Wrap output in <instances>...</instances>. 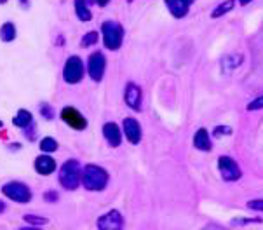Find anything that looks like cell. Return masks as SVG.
<instances>
[{
    "instance_id": "20",
    "label": "cell",
    "mask_w": 263,
    "mask_h": 230,
    "mask_svg": "<svg viewBox=\"0 0 263 230\" xmlns=\"http://www.w3.org/2000/svg\"><path fill=\"white\" fill-rule=\"evenodd\" d=\"M233 7H235V0H225V2H222V4H220L218 7H216L215 11L211 12V18L213 19L222 18V16H225L226 12L232 11Z\"/></svg>"
},
{
    "instance_id": "37",
    "label": "cell",
    "mask_w": 263,
    "mask_h": 230,
    "mask_svg": "<svg viewBox=\"0 0 263 230\" xmlns=\"http://www.w3.org/2000/svg\"><path fill=\"white\" fill-rule=\"evenodd\" d=\"M2 126H4V122H2V120H0V129H2Z\"/></svg>"
},
{
    "instance_id": "2",
    "label": "cell",
    "mask_w": 263,
    "mask_h": 230,
    "mask_svg": "<svg viewBox=\"0 0 263 230\" xmlns=\"http://www.w3.org/2000/svg\"><path fill=\"white\" fill-rule=\"evenodd\" d=\"M60 185L67 190H77L82 182V166L77 159H70L60 167Z\"/></svg>"
},
{
    "instance_id": "35",
    "label": "cell",
    "mask_w": 263,
    "mask_h": 230,
    "mask_svg": "<svg viewBox=\"0 0 263 230\" xmlns=\"http://www.w3.org/2000/svg\"><path fill=\"white\" fill-rule=\"evenodd\" d=\"M249 2H253V0H239V4L241 5H248Z\"/></svg>"
},
{
    "instance_id": "23",
    "label": "cell",
    "mask_w": 263,
    "mask_h": 230,
    "mask_svg": "<svg viewBox=\"0 0 263 230\" xmlns=\"http://www.w3.org/2000/svg\"><path fill=\"white\" fill-rule=\"evenodd\" d=\"M98 38H100V34L98 32H87V34L84 35V38L80 40V45L82 47H91V45H94L98 42Z\"/></svg>"
},
{
    "instance_id": "13",
    "label": "cell",
    "mask_w": 263,
    "mask_h": 230,
    "mask_svg": "<svg viewBox=\"0 0 263 230\" xmlns=\"http://www.w3.org/2000/svg\"><path fill=\"white\" fill-rule=\"evenodd\" d=\"M103 136L105 140H107V143L110 147H113V149H117V147L122 143V131H120V127L117 126L115 122H107L103 126Z\"/></svg>"
},
{
    "instance_id": "30",
    "label": "cell",
    "mask_w": 263,
    "mask_h": 230,
    "mask_svg": "<svg viewBox=\"0 0 263 230\" xmlns=\"http://www.w3.org/2000/svg\"><path fill=\"white\" fill-rule=\"evenodd\" d=\"M263 108V94L262 96H258L256 100H253L251 103L248 105V110L249 112H253V110H262Z\"/></svg>"
},
{
    "instance_id": "10",
    "label": "cell",
    "mask_w": 263,
    "mask_h": 230,
    "mask_svg": "<svg viewBox=\"0 0 263 230\" xmlns=\"http://www.w3.org/2000/svg\"><path fill=\"white\" fill-rule=\"evenodd\" d=\"M96 227L100 230H120L124 227L122 213L117 211V209H112V211L105 213L103 216L98 218Z\"/></svg>"
},
{
    "instance_id": "21",
    "label": "cell",
    "mask_w": 263,
    "mask_h": 230,
    "mask_svg": "<svg viewBox=\"0 0 263 230\" xmlns=\"http://www.w3.org/2000/svg\"><path fill=\"white\" fill-rule=\"evenodd\" d=\"M40 150L44 153H52V152H56V150L60 149V145H58V141L54 140V138H51V136H45V138H42L40 140Z\"/></svg>"
},
{
    "instance_id": "18",
    "label": "cell",
    "mask_w": 263,
    "mask_h": 230,
    "mask_svg": "<svg viewBox=\"0 0 263 230\" xmlns=\"http://www.w3.org/2000/svg\"><path fill=\"white\" fill-rule=\"evenodd\" d=\"M18 35V30H16V25L11 21L4 23L0 26V40L2 42H12Z\"/></svg>"
},
{
    "instance_id": "34",
    "label": "cell",
    "mask_w": 263,
    "mask_h": 230,
    "mask_svg": "<svg viewBox=\"0 0 263 230\" xmlns=\"http://www.w3.org/2000/svg\"><path fill=\"white\" fill-rule=\"evenodd\" d=\"M19 4H21L23 5V7H28V5H30V2H28V0H19Z\"/></svg>"
},
{
    "instance_id": "16",
    "label": "cell",
    "mask_w": 263,
    "mask_h": 230,
    "mask_svg": "<svg viewBox=\"0 0 263 230\" xmlns=\"http://www.w3.org/2000/svg\"><path fill=\"white\" fill-rule=\"evenodd\" d=\"M32 122H34V115H32V112L25 110V108L18 110V114H16L14 119H12V124H14L16 127H19V129H25V127H28Z\"/></svg>"
},
{
    "instance_id": "25",
    "label": "cell",
    "mask_w": 263,
    "mask_h": 230,
    "mask_svg": "<svg viewBox=\"0 0 263 230\" xmlns=\"http://www.w3.org/2000/svg\"><path fill=\"white\" fill-rule=\"evenodd\" d=\"M249 223H262V220L260 218H233L232 222H230V225L242 227V225H249Z\"/></svg>"
},
{
    "instance_id": "22",
    "label": "cell",
    "mask_w": 263,
    "mask_h": 230,
    "mask_svg": "<svg viewBox=\"0 0 263 230\" xmlns=\"http://www.w3.org/2000/svg\"><path fill=\"white\" fill-rule=\"evenodd\" d=\"M23 222L32 227H44L49 223V220L44 218V216H37V215H23Z\"/></svg>"
},
{
    "instance_id": "5",
    "label": "cell",
    "mask_w": 263,
    "mask_h": 230,
    "mask_svg": "<svg viewBox=\"0 0 263 230\" xmlns=\"http://www.w3.org/2000/svg\"><path fill=\"white\" fill-rule=\"evenodd\" d=\"M84 61L78 56H70L63 67V80L67 84H78L84 78Z\"/></svg>"
},
{
    "instance_id": "14",
    "label": "cell",
    "mask_w": 263,
    "mask_h": 230,
    "mask_svg": "<svg viewBox=\"0 0 263 230\" xmlns=\"http://www.w3.org/2000/svg\"><path fill=\"white\" fill-rule=\"evenodd\" d=\"M34 167H35V171H37L38 175H42V176H49V175H52V173H54V171H56L58 164H56V160L52 159L51 155L44 153V155H38L37 159H35Z\"/></svg>"
},
{
    "instance_id": "32",
    "label": "cell",
    "mask_w": 263,
    "mask_h": 230,
    "mask_svg": "<svg viewBox=\"0 0 263 230\" xmlns=\"http://www.w3.org/2000/svg\"><path fill=\"white\" fill-rule=\"evenodd\" d=\"M21 149V145L19 143H12V145H9V150H12V152H16V150Z\"/></svg>"
},
{
    "instance_id": "36",
    "label": "cell",
    "mask_w": 263,
    "mask_h": 230,
    "mask_svg": "<svg viewBox=\"0 0 263 230\" xmlns=\"http://www.w3.org/2000/svg\"><path fill=\"white\" fill-rule=\"evenodd\" d=\"M5 2H7V0H0V4H5Z\"/></svg>"
},
{
    "instance_id": "3",
    "label": "cell",
    "mask_w": 263,
    "mask_h": 230,
    "mask_svg": "<svg viewBox=\"0 0 263 230\" xmlns=\"http://www.w3.org/2000/svg\"><path fill=\"white\" fill-rule=\"evenodd\" d=\"M101 35H103L105 47L110 49V51H119L124 42V28L120 23L113 21V19L103 21V25H101Z\"/></svg>"
},
{
    "instance_id": "9",
    "label": "cell",
    "mask_w": 263,
    "mask_h": 230,
    "mask_svg": "<svg viewBox=\"0 0 263 230\" xmlns=\"http://www.w3.org/2000/svg\"><path fill=\"white\" fill-rule=\"evenodd\" d=\"M124 101L126 105L134 112H141L143 107V93H141V87L134 82H127L126 89H124Z\"/></svg>"
},
{
    "instance_id": "24",
    "label": "cell",
    "mask_w": 263,
    "mask_h": 230,
    "mask_svg": "<svg viewBox=\"0 0 263 230\" xmlns=\"http://www.w3.org/2000/svg\"><path fill=\"white\" fill-rule=\"evenodd\" d=\"M38 112H40V115L44 117L45 120H52V119H54V108H52V105L40 103V108H38Z\"/></svg>"
},
{
    "instance_id": "29",
    "label": "cell",
    "mask_w": 263,
    "mask_h": 230,
    "mask_svg": "<svg viewBox=\"0 0 263 230\" xmlns=\"http://www.w3.org/2000/svg\"><path fill=\"white\" fill-rule=\"evenodd\" d=\"M248 208L253 211H262L263 213V199H253L248 202Z\"/></svg>"
},
{
    "instance_id": "33",
    "label": "cell",
    "mask_w": 263,
    "mask_h": 230,
    "mask_svg": "<svg viewBox=\"0 0 263 230\" xmlns=\"http://www.w3.org/2000/svg\"><path fill=\"white\" fill-rule=\"evenodd\" d=\"M5 208H7V206H5V202H4V200H0V215H2V213H5Z\"/></svg>"
},
{
    "instance_id": "7",
    "label": "cell",
    "mask_w": 263,
    "mask_h": 230,
    "mask_svg": "<svg viewBox=\"0 0 263 230\" xmlns=\"http://www.w3.org/2000/svg\"><path fill=\"white\" fill-rule=\"evenodd\" d=\"M105 70H107V60H105V54L100 51L93 52L87 60V74L93 78L94 82H101L105 77Z\"/></svg>"
},
{
    "instance_id": "6",
    "label": "cell",
    "mask_w": 263,
    "mask_h": 230,
    "mask_svg": "<svg viewBox=\"0 0 263 230\" xmlns=\"http://www.w3.org/2000/svg\"><path fill=\"white\" fill-rule=\"evenodd\" d=\"M218 169L225 182H237L242 176V171L239 167V164L235 162V159H232L228 155L218 157Z\"/></svg>"
},
{
    "instance_id": "28",
    "label": "cell",
    "mask_w": 263,
    "mask_h": 230,
    "mask_svg": "<svg viewBox=\"0 0 263 230\" xmlns=\"http://www.w3.org/2000/svg\"><path fill=\"white\" fill-rule=\"evenodd\" d=\"M44 200H45V202H51V204H54V202H58V200H60V193L56 192V190H49V192L44 193Z\"/></svg>"
},
{
    "instance_id": "38",
    "label": "cell",
    "mask_w": 263,
    "mask_h": 230,
    "mask_svg": "<svg viewBox=\"0 0 263 230\" xmlns=\"http://www.w3.org/2000/svg\"><path fill=\"white\" fill-rule=\"evenodd\" d=\"M127 2H133V0H127Z\"/></svg>"
},
{
    "instance_id": "1",
    "label": "cell",
    "mask_w": 263,
    "mask_h": 230,
    "mask_svg": "<svg viewBox=\"0 0 263 230\" xmlns=\"http://www.w3.org/2000/svg\"><path fill=\"white\" fill-rule=\"evenodd\" d=\"M108 171L96 164H87L82 167V185L89 192H101L108 185Z\"/></svg>"
},
{
    "instance_id": "19",
    "label": "cell",
    "mask_w": 263,
    "mask_h": 230,
    "mask_svg": "<svg viewBox=\"0 0 263 230\" xmlns=\"http://www.w3.org/2000/svg\"><path fill=\"white\" fill-rule=\"evenodd\" d=\"M242 63V54H228L225 56V60H223V72H232L233 68L241 67Z\"/></svg>"
},
{
    "instance_id": "12",
    "label": "cell",
    "mask_w": 263,
    "mask_h": 230,
    "mask_svg": "<svg viewBox=\"0 0 263 230\" xmlns=\"http://www.w3.org/2000/svg\"><path fill=\"white\" fill-rule=\"evenodd\" d=\"M169 9V12L174 16L176 19H182L188 14L190 11V5L195 2V0H164Z\"/></svg>"
},
{
    "instance_id": "31",
    "label": "cell",
    "mask_w": 263,
    "mask_h": 230,
    "mask_svg": "<svg viewBox=\"0 0 263 230\" xmlns=\"http://www.w3.org/2000/svg\"><path fill=\"white\" fill-rule=\"evenodd\" d=\"M94 2H96V4L100 5V7H105V5L110 4V0H94Z\"/></svg>"
},
{
    "instance_id": "4",
    "label": "cell",
    "mask_w": 263,
    "mask_h": 230,
    "mask_svg": "<svg viewBox=\"0 0 263 230\" xmlns=\"http://www.w3.org/2000/svg\"><path fill=\"white\" fill-rule=\"evenodd\" d=\"M2 193H4L7 199H11L12 202H18V204H28L32 200V190L28 185L21 182H7L2 185Z\"/></svg>"
},
{
    "instance_id": "15",
    "label": "cell",
    "mask_w": 263,
    "mask_h": 230,
    "mask_svg": "<svg viewBox=\"0 0 263 230\" xmlns=\"http://www.w3.org/2000/svg\"><path fill=\"white\" fill-rule=\"evenodd\" d=\"M193 147H195L197 150H200V152H209V150L213 149L208 129H204V127L197 129L195 136H193Z\"/></svg>"
},
{
    "instance_id": "27",
    "label": "cell",
    "mask_w": 263,
    "mask_h": 230,
    "mask_svg": "<svg viewBox=\"0 0 263 230\" xmlns=\"http://www.w3.org/2000/svg\"><path fill=\"white\" fill-rule=\"evenodd\" d=\"M213 134H215L216 138H220V136H228V134H232V127H230V126H218V127H215Z\"/></svg>"
},
{
    "instance_id": "8",
    "label": "cell",
    "mask_w": 263,
    "mask_h": 230,
    "mask_svg": "<svg viewBox=\"0 0 263 230\" xmlns=\"http://www.w3.org/2000/svg\"><path fill=\"white\" fill-rule=\"evenodd\" d=\"M61 120L75 131H84L87 127V119L74 107H65L61 110Z\"/></svg>"
},
{
    "instance_id": "26",
    "label": "cell",
    "mask_w": 263,
    "mask_h": 230,
    "mask_svg": "<svg viewBox=\"0 0 263 230\" xmlns=\"http://www.w3.org/2000/svg\"><path fill=\"white\" fill-rule=\"evenodd\" d=\"M35 133H37V126H35V122H32L30 126L23 129V134H25V138L28 141H35V138H37V134Z\"/></svg>"
},
{
    "instance_id": "17",
    "label": "cell",
    "mask_w": 263,
    "mask_h": 230,
    "mask_svg": "<svg viewBox=\"0 0 263 230\" xmlns=\"http://www.w3.org/2000/svg\"><path fill=\"white\" fill-rule=\"evenodd\" d=\"M75 14H77V18L80 19L82 23L91 21V18H93V12L87 7L85 0H75Z\"/></svg>"
},
{
    "instance_id": "11",
    "label": "cell",
    "mask_w": 263,
    "mask_h": 230,
    "mask_svg": "<svg viewBox=\"0 0 263 230\" xmlns=\"http://www.w3.org/2000/svg\"><path fill=\"white\" fill-rule=\"evenodd\" d=\"M122 127H124V136L127 138V141L133 143V145H138L141 141V136H143L140 122L136 119H133V117H127V119H124Z\"/></svg>"
}]
</instances>
